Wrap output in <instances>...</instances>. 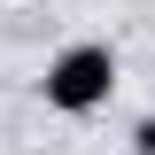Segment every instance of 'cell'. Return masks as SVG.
<instances>
[{"label":"cell","mask_w":155,"mask_h":155,"mask_svg":"<svg viewBox=\"0 0 155 155\" xmlns=\"http://www.w3.org/2000/svg\"><path fill=\"white\" fill-rule=\"evenodd\" d=\"M132 155H155V116H140V124H132Z\"/></svg>","instance_id":"7a4b0ae2"},{"label":"cell","mask_w":155,"mask_h":155,"mask_svg":"<svg viewBox=\"0 0 155 155\" xmlns=\"http://www.w3.org/2000/svg\"><path fill=\"white\" fill-rule=\"evenodd\" d=\"M109 93H116V47H109V39L62 47V54L47 62V78H39V101H47L54 116H93Z\"/></svg>","instance_id":"6da1fadb"}]
</instances>
